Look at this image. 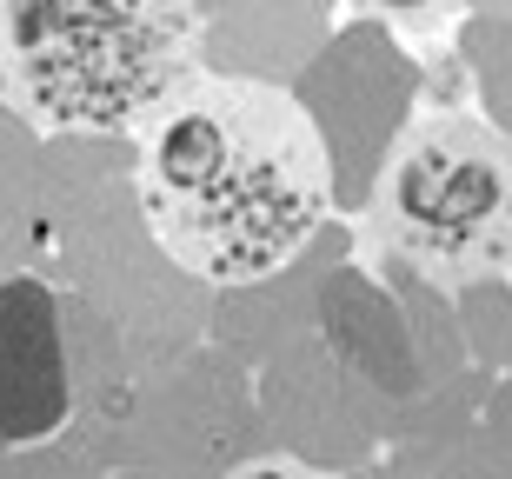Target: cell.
<instances>
[{"label": "cell", "instance_id": "cell-1", "mask_svg": "<svg viewBox=\"0 0 512 479\" xmlns=\"http://www.w3.org/2000/svg\"><path fill=\"white\" fill-rule=\"evenodd\" d=\"M133 180L153 240L207 287L266 280L333 213L313 120L260 80L187 74L140 120Z\"/></svg>", "mask_w": 512, "mask_h": 479}, {"label": "cell", "instance_id": "cell-2", "mask_svg": "<svg viewBox=\"0 0 512 479\" xmlns=\"http://www.w3.org/2000/svg\"><path fill=\"white\" fill-rule=\"evenodd\" d=\"M193 47L200 0H0L7 94L47 134H133Z\"/></svg>", "mask_w": 512, "mask_h": 479}, {"label": "cell", "instance_id": "cell-3", "mask_svg": "<svg viewBox=\"0 0 512 479\" xmlns=\"http://www.w3.org/2000/svg\"><path fill=\"white\" fill-rule=\"evenodd\" d=\"M373 233L413 273L473 287L512 267V140L473 114L406 134L373 200Z\"/></svg>", "mask_w": 512, "mask_h": 479}, {"label": "cell", "instance_id": "cell-4", "mask_svg": "<svg viewBox=\"0 0 512 479\" xmlns=\"http://www.w3.org/2000/svg\"><path fill=\"white\" fill-rule=\"evenodd\" d=\"M67 420V366L60 320L47 287L7 280L0 287V446L47 440Z\"/></svg>", "mask_w": 512, "mask_h": 479}, {"label": "cell", "instance_id": "cell-5", "mask_svg": "<svg viewBox=\"0 0 512 479\" xmlns=\"http://www.w3.org/2000/svg\"><path fill=\"white\" fill-rule=\"evenodd\" d=\"M360 14H386V20H399V27H426V20H439L446 14V0H353Z\"/></svg>", "mask_w": 512, "mask_h": 479}]
</instances>
